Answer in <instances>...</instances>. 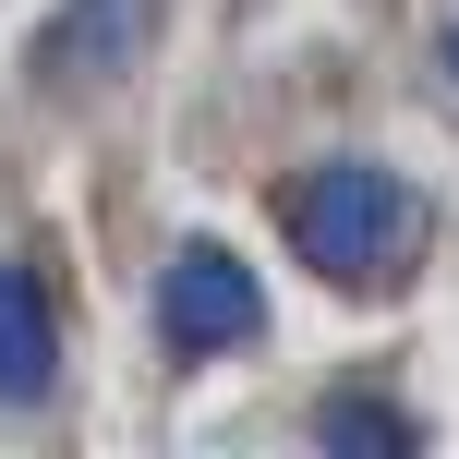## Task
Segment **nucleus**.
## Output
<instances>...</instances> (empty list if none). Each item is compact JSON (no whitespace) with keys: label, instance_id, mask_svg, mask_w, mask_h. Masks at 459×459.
<instances>
[{"label":"nucleus","instance_id":"7ed1b4c3","mask_svg":"<svg viewBox=\"0 0 459 459\" xmlns=\"http://www.w3.org/2000/svg\"><path fill=\"white\" fill-rule=\"evenodd\" d=\"M48 387H61V326H48V290H37V266H13V254H0V411H48Z\"/></svg>","mask_w":459,"mask_h":459},{"label":"nucleus","instance_id":"423d86ee","mask_svg":"<svg viewBox=\"0 0 459 459\" xmlns=\"http://www.w3.org/2000/svg\"><path fill=\"white\" fill-rule=\"evenodd\" d=\"M447 73H459V37H447Z\"/></svg>","mask_w":459,"mask_h":459},{"label":"nucleus","instance_id":"f03ea898","mask_svg":"<svg viewBox=\"0 0 459 459\" xmlns=\"http://www.w3.org/2000/svg\"><path fill=\"white\" fill-rule=\"evenodd\" d=\"M158 339L182 351V363L266 339V290H254V266H242L230 242H182V254L158 266Z\"/></svg>","mask_w":459,"mask_h":459},{"label":"nucleus","instance_id":"f257e3e1","mask_svg":"<svg viewBox=\"0 0 459 459\" xmlns=\"http://www.w3.org/2000/svg\"><path fill=\"white\" fill-rule=\"evenodd\" d=\"M278 218H290V254L326 278V290H387V278L411 266V242H423L411 182H399V169H375V158H326V169H302Z\"/></svg>","mask_w":459,"mask_h":459},{"label":"nucleus","instance_id":"20e7f679","mask_svg":"<svg viewBox=\"0 0 459 459\" xmlns=\"http://www.w3.org/2000/svg\"><path fill=\"white\" fill-rule=\"evenodd\" d=\"M134 24H145V0H109V13H97V0H73V13H61V37L37 48V73H61L73 48H97V61H121V48H134Z\"/></svg>","mask_w":459,"mask_h":459},{"label":"nucleus","instance_id":"39448f33","mask_svg":"<svg viewBox=\"0 0 459 459\" xmlns=\"http://www.w3.org/2000/svg\"><path fill=\"white\" fill-rule=\"evenodd\" d=\"M315 447H423V423L411 411H387V399H326V411H315Z\"/></svg>","mask_w":459,"mask_h":459}]
</instances>
